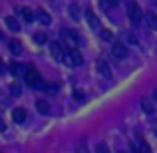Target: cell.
I'll use <instances>...</instances> for the list:
<instances>
[{
	"instance_id": "6da1fadb",
	"label": "cell",
	"mask_w": 157,
	"mask_h": 153,
	"mask_svg": "<svg viewBox=\"0 0 157 153\" xmlns=\"http://www.w3.org/2000/svg\"><path fill=\"white\" fill-rule=\"evenodd\" d=\"M62 62L68 66H82L84 64V58H82V54L76 50V48H68L64 46V58H62Z\"/></svg>"
},
{
	"instance_id": "7a4b0ae2",
	"label": "cell",
	"mask_w": 157,
	"mask_h": 153,
	"mask_svg": "<svg viewBox=\"0 0 157 153\" xmlns=\"http://www.w3.org/2000/svg\"><path fill=\"white\" fill-rule=\"evenodd\" d=\"M60 34H62V40H64V46H68V48H76L82 44L80 34L76 30H72V28H62Z\"/></svg>"
},
{
	"instance_id": "3957f363",
	"label": "cell",
	"mask_w": 157,
	"mask_h": 153,
	"mask_svg": "<svg viewBox=\"0 0 157 153\" xmlns=\"http://www.w3.org/2000/svg\"><path fill=\"white\" fill-rule=\"evenodd\" d=\"M24 82H26V86H30V88L34 90H42L44 88V82H42V76H40L36 70H28L26 76H24Z\"/></svg>"
},
{
	"instance_id": "277c9868",
	"label": "cell",
	"mask_w": 157,
	"mask_h": 153,
	"mask_svg": "<svg viewBox=\"0 0 157 153\" xmlns=\"http://www.w3.org/2000/svg\"><path fill=\"white\" fill-rule=\"evenodd\" d=\"M127 16H129V20L133 24H139V22H141L143 12H141V8H139L135 2H129V4H127Z\"/></svg>"
},
{
	"instance_id": "5b68a950",
	"label": "cell",
	"mask_w": 157,
	"mask_h": 153,
	"mask_svg": "<svg viewBox=\"0 0 157 153\" xmlns=\"http://www.w3.org/2000/svg\"><path fill=\"white\" fill-rule=\"evenodd\" d=\"M127 54H129V50H127L125 44L115 42L113 46H111V56H113L115 60H123V58H127Z\"/></svg>"
},
{
	"instance_id": "8992f818",
	"label": "cell",
	"mask_w": 157,
	"mask_h": 153,
	"mask_svg": "<svg viewBox=\"0 0 157 153\" xmlns=\"http://www.w3.org/2000/svg\"><path fill=\"white\" fill-rule=\"evenodd\" d=\"M96 68H98V72H100L101 78L111 80V68H109V64H107L105 60H98V62H96Z\"/></svg>"
},
{
	"instance_id": "52a82bcc",
	"label": "cell",
	"mask_w": 157,
	"mask_h": 153,
	"mask_svg": "<svg viewBox=\"0 0 157 153\" xmlns=\"http://www.w3.org/2000/svg\"><path fill=\"white\" fill-rule=\"evenodd\" d=\"M28 66H24V64H18V62H14V64H10V72L14 74V76H20V78H24L26 76V72H28Z\"/></svg>"
},
{
	"instance_id": "ba28073f",
	"label": "cell",
	"mask_w": 157,
	"mask_h": 153,
	"mask_svg": "<svg viewBox=\"0 0 157 153\" xmlns=\"http://www.w3.org/2000/svg\"><path fill=\"white\" fill-rule=\"evenodd\" d=\"M50 52H52V56L56 58L58 62H62V58H64V46H62V44L50 42Z\"/></svg>"
},
{
	"instance_id": "9c48e42d",
	"label": "cell",
	"mask_w": 157,
	"mask_h": 153,
	"mask_svg": "<svg viewBox=\"0 0 157 153\" xmlns=\"http://www.w3.org/2000/svg\"><path fill=\"white\" fill-rule=\"evenodd\" d=\"M18 12H20V16L24 18V22H34V20H36V12H32V8H28V6L18 8Z\"/></svg>"
},
{
	"instance_id": "30bf717a",
	"label": "cell",
	"mask_w": 157,
	"mask_h": 153,
	"mask_svg": "<svg viewBox=\"0 0 157 153\" xmlns=\"http://www.w3.org/2000/svg\"><path fill=\"white\" fill-rule=\"evenodd\" d=\"M143 20L147 22V26H149L151 30H157V14L155 12H145V14H143Z\"/></svg>"
},
{
	"instance_id": "8fae6325",
	"label": "cell",
	"mask_w": 157,
	"mask_h": 153,
	"mask_svg": "<svg viewBox=\"0 0 157 153\" xmlns=\"http://www.w3.org/2000/svg\"><path fill=\"white\" fill-rule=\"evenodd\" d=\"M86 20H88V24L94 28V30H101L100 28V20L96 18V14H94L92 10H86Z\"/></svg>"
},
{
	"instance_id": "7c38bea8",
	"label": "cell",
	"mask_w": 157,
	"mask_h": 153,
	"mask_svg": "<svg viewBox=\"0 0 157 153\" xmlns=\"http://www.w3.org/2000/svg\"><path fill=\"white\" fill-rule=\"evenodd\" d=\"M8 50H10L12 54H22V42L16 40V38L8 40Z\"/></svg>"
},
{
	"instance_id": "4fadbf2b",
	"label": "cell",
	"mask_w": 157,
	"mask_h": 153,
	"mask_svg": "<svg viewBox=\"0 0 157 153\" xmlns=\"http://www.w3.org/2000/svg\"><path fill=\"white\" fill-rule=\"evenodd\" d=\"M139 103H141V109L145 111L147 115H151V113L155 111V107H153V101H151L149 98H141V101H139Z\"/></svg>"
},
{
	"instance_id": "5bb4252c",
	"label": "cell",
	"mask_w": 157,
	"mask_h": 153,
	"mask_svg": "<svg viewBox=\"0 0 157 153\" xmlns=\"http://www.w3.org/2000/svg\"><path fill=\"white\" fill-rule=\"evenodd\" d=\"M6 26H8V30H12V32H20V22L14 18V16H6Z\"/></svg>"
},
{
	"instance_id": "9a60e30c",
	"label": "cell",
	"mask_w": 157,
	"mask_h": 153,
	"mask_svg": "<svg viewBox=\"0 0 157 153\" xmlns=\"http://www.w3.org/2000/svg\"><path fill=\"white\" fill-rule=\"evenodd\" d=\"M12 119H14L16 123H24V119H26V111H24L22 107H16V109L12 111Z\"/></svg>"
},
{
	"instance_id": "2e32d148",
	"label": "cell",
	"mask_w": 157,
	"mask_h": 153,
	"mask_svg": "<svg viewBox=\"0 0 157 153\" xmlns=\"http://www.w3.org/2000/svg\"><path fill=\"white\" fill-rule=\"evenodd\" d=\"M36 18H38L44 26H48V24H50V16H48L46 10H42V8H40V10H36Z\"/></svg>"
},
{
	"instance_id": "e0dca14e",
	"label": "cell",
	"mask_w": 157,
	"mask_h": 153,
	"mask_svg": "<svg viewBox=\"0 0 157 153\" xmlns=\"http://www.w3.org/2000/svg\"><path fill=\"white\" fill-rule=\"evenodd\" d=\"M36 107H38L40 113H48V111H50V103H48L46 100H38L36 101Z\"/></svg>"
},
{
	"instance_id": "ac0fdd59",
	"label": "cell",
	"mask_w": 157,
	"mask_h": 153,
	"mask_svg": "<svg viewBox=\"0 0 157 153\" xmlns=\"http://www.w3.org/2000/svg\"><path fill=\"white\" fill-rule=\"evenodd\" d=\"M34 42H38V44H46V42H48V36L44 34V32H36V34H34Z\"/></svg>"
},
{
	"instance_id": "d6986e66",
	"label": "cell",
	"mask_w": 157,
	"mask_h": 153,
	"mask_svg": "<svg viewBox=\"0 0 157 153\" xmlns=\"http://www.w3.org/2000/svg\"><path fill=\"white\" fill-rule=\"evenodd\" d=\"M139 153H151V147L145 139H139Z\"/></svg>"
},
{
	"instance_id": "ffe728a7",
	"label": "cell",
	"mask_w": 157,
	"mask_h": 153,
	"mask_svg": "<svg viewBox=\"0 0 157 153\" xmlns=\"http://www.w3.org/2000/svg\"><path fill=\"white\" fill-rule=\"evenodd\" d=\"M70 16H72L74 20H80V8H78V4H72V6H70Z\"/></svg>"
},
{
	"instance_id": "44dd1931",
	"label": "cell",
	"mask_w": 157,
	"mask_h": 153,
	"mask_svg": "<svg viewBox=\"0 0 157 153\" xmlns=\"http://www.w3.org/2000/svg\"><path fill=\"white\" fill-rule=\"evenodd\" d=\"M44 92H46V94H56V90H58V86L56 84H44Z\"/></svg>"
},
{
	"instance_id": "7402d4cb",
	"label": "cell",
	"mask_w": 157,
	"mask_h": 153,
	"mask_svg": "<svg viewBox=\"0 0 157 153\" xmlns=\"http://www.w3.org/2000/svg\"><path fill=\"white\" fill-rule=\"evenodd\" d=\"M10 94H12V96H20V94H22L20 84H12V86H10Z\"/></svg>"
},
{
	"instance_id": "603a6c76",
	"label": "cell",
	"mask_w": 157,
	"mask_h": 153,
	"mask_svg": "<svg viewBox=\"0 0 157 153\" xmlns=\"http://www.w3.org/2000/svg\"><path fill=\"white\" fill-rule=\"evenodd\" d=\"M74 100H76V101H84L86 100L84 92H82V90H74Z\"/></svg>"
},
{
	"instance_id": "cb8c5ba5",
	"label": "cell",
	"mask_w": 157,
	"mask_h": 153,
	"mask_svg": "<svg viewBox=\"0 0 157 153\" xmlns=\"http://www.w3.org/2000/svg\"><path fill=\"white\" fill-rule=\"evenodd\" d=\"M123 40H125V42H129V44H137V38H135L133 34H129V32H125V34H123Z\"/></svg>"
},
{
	"instance_id": "d4e9b609",
	"label": "cell",
	"mask_w": 157,
	"mask_h": 153,
	"mask_svg": "<svg viewBox=\"0 0 157 153\" xmlns=\"http://www.w3.org/2000/svg\"><path fill=\"white\" fill-rule=\"evenodd\" d=\"M96 153H109V149H107L105 143H98V145H96Z\"/></svg>"
},
{
	"instance_id": "484cf974",
	"label": "cell",
	"mask_w": 157,
	"mask_h": 153,
	"mask_svg": "<svg viewBox=\"0 0 157 153\" xmlns=\"http://www.w3.org/2000/svg\"><path fill=\"white\" fill-rule=\"evenodd\" d=\"M100 2H101V8H104V10H109L111 6H115L113 0H100Z\"/></svg>"
},
{
	"instance_id": "4316f807",
	"label": "cell",
	"mask_w": 157,
	"mask_h": 153,
	"mask_svg": "<svg viewBox=\"0 0 157 153\" xmlns=\"http://www.w3.org/2000/svg\"><path fill=\"white\" fill-rule=\"evenodd\" d=\"M101 32V38L104 40H111V34H109V30H100Z\"/></svg>"
},
{
	"instance_id": "83f0119b",
	"label": "cell",
	"mask_w": 157,
	"mask_h": 153,
	"mask_svg": "<svg viewBox=\"0 0 157 153\" xmlns=\"http://www.w3.org/2000/svg\"><path fill=\"white\" fill-rule=\"evenodd\" d=\"M4 129H6V125H4V121L0 119V131H4Z\"/></svg>"
},
{
	"instance_id": "f1b7e54d",
	"label": "cell",
	"mask_w": 157,
	"mask_h": 153,
	"mask_svg": "<svg viewBox=\"0 0 157 153\" xmlns=\"http://www.w3.org/2000/svg\"><path fill=\"white\" fill-rule=\"evenodd\" d=\"M78 153H88V149H86V147H80V149H78Z\"/></svg>"
},
{
	"instance_id": "f546056e",
	"label": "cell",
	"mask_w": 157,
	"mask_h": 153,
	"mask_svg": "<svg viewBox=\"0 0 157 153\" xmlns=\"http://www.w3.org/2000/svg\"><path fill=\"white\" fill-rule=\"evenodd\" d=\"M153 133L157 135V121H153Z\"/></svg>"
},
{
	"instance_id": "4dcf8cb0",
	"label": "cell",
	"mask_w": 157,
	"mask_h": 153,
	"mask_svg": "<svg viewBox=\"0 0 157 153\" xmlns=\"http://www.w3.org/2000/svg\"><path fill=\"white\" fill-rule=\"evenodd\" d=\"M153 101H157V90L153 92Z\"/></svg>"
},
{
	"instance_id": "1f68e13d",
	"label": "cell",
	"mask_w": 157,
	"mask_h": 153,
	"mask_svg": "<svg viewBox=\"0 0 157 153\" xmlns=\"http://www.w3.org/2000/svg\"><path fill=\"white\" fill-rule=\"evenodd\" d=\"M4 68V64H2V60H0V70H2Z\"/></svg>"
},
{
	"instance_id": "d6a6232c",
	"label": "cell",
	"mask_w": 157,
	"mask_h": 153,
	"mask_svg": "<svg viewBox=\"0 0 157 153\" xmlns=\"http://www.w3.org/2000/svg\"><path fill=\"white\" fill-rule=\"evenodd\" d=\"M0 40H4V36H2V32H0Z\"/></svg>"
},
{
	"instance_id": "836d02e7",
	"label": "cell",
	"mask_w": 157,
	"mask_h": 153,
	"mask_svg": "<svg viewBox=\"0 0 157 153\" xmlns=\"http://www.w3.org/2000/svg\"><path fill=\"white\" fill-rule=\"evenodd\" d=\"M117 2H119V0H113V4H117Z\"/></svg>"
},
{
	"instance_id": "e575fe53",
	"label": "cell",
	"mask_w": 157,
	"mask_h": 153,
	"mask_svg": "<svg viewBox=\"0 0 157 153\" xmlns=\"http://www.w3.org/2000/svg\"><path fill=\"white\" fill-rule=\"evenodd\" d=\"M117 153H125V151H121V149H119V151H117Z\"/></svg>"
}]
</instances>
